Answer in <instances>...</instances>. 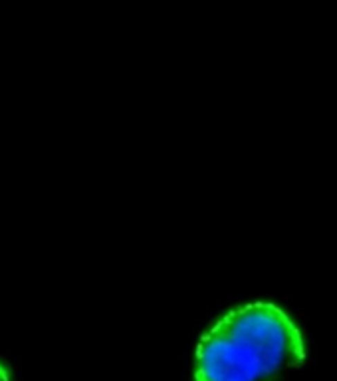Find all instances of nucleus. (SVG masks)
I'll list each match as a JSON object with an SVG mask.
<instances>
[{
  "instance_id": "obj_1",
  "label": "nucleus",
  "mask_w": 337,
  "mask_h": 381,
  "mask_svg": "<svg viewBox=\"0 0 337 381\" xmlns=\"http://www.w3.org/2000/svg\"><path fill=\"white\" fill-rule=\"evenodd\" d=\"M304 364L292 318L270 302L224 314L197 348V381H288Z\"/></svg>"
},
{
  "instance_id": "obj_2",
  "label": "nucleus",
  "mask_w": 337,
  "mask_h": 381,
  "mask_svg": "<svg viewBox=\"0 0 337 381\" xmlns=\"http://www.w3.org/2000/svg\"><path fill=\"white\" fill-rule=\"evenodd\" d=\"M0 381H10V375H8V371H6V367L0 364Z\"/></svg>"
}]
</instances>
